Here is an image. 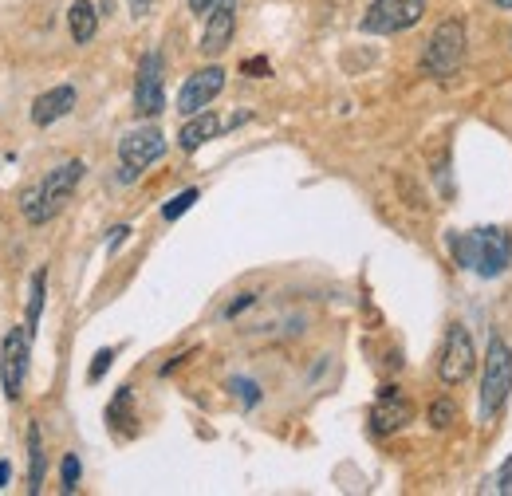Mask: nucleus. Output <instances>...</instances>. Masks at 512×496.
<instances>
[{"instance_id": "a878e982", "label": "nucleus", "mask_w": 512, "mask_h": 496, "mask_svg": "<svg viewBox=\"0 0 512 496\" xmlns=\"http://www.w3.org/2000/svg\"><path fill=\"white\" fill-rule=\"evenodd\" d=\"M241 71H245V75H253V79H260V75H268V60H249Z\"/></svg>"}, {"instance_id": "f8f14e48", "label": "nucleus", "mask_w": 512, "mask_h": 496, "mask_svg": "<svg viewBox=\"0 0 512 496\" xmlns=\"http://www.w3.org/2000/svg\"><path fill=\"white\" fill-rule=\"evenodd\" d=\"M410 418H414L410 398L398 394V386H383V394H379V402H375V410H371V430L379 437H386V434H394V430H402Z\"/></svg>"}, {"instance_id": "393cba45", "label": "nucleus", "mask_w": 512, "mask_h": 496, "mask_svg": "<svg viewBox=\"0 0 512 496\" xmlns=\"http://www.w3.org/2000/svg\"><path fill=\"white\" fill-rule=\"evenodd\" d=\"M127 4H130V16H134V20L150 16V8H154V0H127Z\"/></svg>"}, {"instance_id": "b1692460", "label": "nucleus", "mask_w": 512, "mask_h": 496, "mask_svg": "<svg viewBox=\"0 0 512 496\" xmlns=\"http://www.w3.org/2000/svg\"><path fill=\"white\" fill-rule=\"evenodd\" d=\"M111 359H115V351H111V347H107V351H99V355H95V363H91V374H87V378H91V382H99V378L107 374V367H111Z\"/></svg>"}, {"instance_id": "c756f323", "label": "nucleus", "mask_w": 512, "mask_h": 496, "mask_svg": "<svg viewBox=\"0 0 512 496\" xmlns=\"http://www.w3.org/2000/svg\"><path fill=\"white\" fill-rule=\"evenodd\" d=\"M8 477H12V465H8V461H0V489L8 485Z\"/></svg>"}, {"instance_id": "0eeeda50", "label": "nucleus", "mask_w": 512, "mask_h": 496, "mask_svg": "<svg viewBox=\"0 0 512 496\" xmlns=\"http://www.w3.org/2000/svg\"><path fill=\"white\" fill-rule=\"evenodd\" d=\"M28 355H32V335L28 327H12L0 343V382H4V394L16 402L20 390H24V378H28Z\"/></svg>"}, {"instance_id": "412c9836", "label": "nucleus", "mask_w": 512, "mask_h": 496, "mask_svg": "<svg viewBox=\"0 0 512 496\" xmlns=\"http://www.w3.org/2000/svg\"><path fill=\"white\" fill-rule=\"evenodd\" d=\"M229 390H233L245 406H256V402H260V390H256V382H249V378H233V382H229Z\"/></svg>"}, {"instance_id": "f257e3e1", "label": "nucleus", "mask_w": 512, "mask_h": 496, "mask_svg": "<svg viewBox=\"0 0 512 496\" xmlns=\"http://www.w3.org/2000/svg\"><path fill=\"white\" fill-rule=\"evenodd\" d=\"M449 256H453L457 268L493 280V276H501V272L512 264V237H509V229H469V233H449Z\"/></svg>"}, {"instance_id": "39448f33", "label": "nucleus", "mask_w": 512, "mask_h": 496, "mask_svg": "<svg viewBox=\"0 0 512 496\" xmlns=\"http://www.w3.org/2000/svg\"><path fill=\"white\" fill-rule=\"evenodd\" d=\"M461 63H465V28H461V20H442L422 56V67L438 79H449Z\"/></svg>"}, {"instance_id": "2eb2a0df", "label": "nucleus", "mask_w": 512, "mask_h": 496, "mask_svg": "<svg viewBox=\"0 0 512 496\" xmlns=\"http://www.w3.org/2000/svg\"><path fill=\"white\" fill-rule=\"evenodd\" d=\"M67 28H71V40L75 44H91L95 32H99V8L91 0H75L67 8Z\"/></svg>"}, {"instance_id": "1a4fd4ad", "label": "nucleus", "mask_w": 512, "mask_h": 496, "mask_svg": "<svg viewBox=\"0 0 512 496\" xmlns=\"http://www.w3.org/2000/svg\"><path fill=\"white\" fill-rule=\"evenodd\" d=\"M134 111L142 119H154L166 111V91H162V56L146 52L138 63V79H134Z\"/></svg>"}, {"instance_id": "20e7f679", "label": "nucleus", "mask_w": 512, "mask_h": 496, "mask_svg": "<svg viewBox=\"0 0 512 496\" xmlns=\"http://www.w3.org/2000/svg\"><path fill=\"white\" fill-rule=\"evenodd\" d=\"M166 154V134L158 130V126H138V130H130L123 134V142H119V162H123V182H134L146 166H154L158 158Z\"/></svg>"}, {"instance_id": "6ab92c4d", "label": "nucleus", "mask_w": 512, "mask_h": 496, "mask_svg": "<svg viewBox=\"0 0 512 496\" xmlns=\"http://www.w3.org/2000/svg\"><path fill=\"white\" fill-rule=\"evenodd\" d=\"M481 493H497V496H512V457L481 485Z\"/></svg>"}, {"instance_id": "bb28decb", "label": "nucleus", "mask_w": 512, "mask_h": 496, "mask_svg": "<svg viewBox=\"0 0 512 496\" xmlns=\"http://www.w3.org/2000/svg\"><path fill=\"white\" fill-rule=\"evenodd\" d=\"M256 296H241V300H237V304H229V311H225V315H229V319H233V315H241V311L249 308V304H253Z\"/></svg>"}, {"instance_id": "9d476101", "label": "nucleus", "mask_w": 512, "mask_h": 496, "mask_svg": "<svg viewBox=\"0 0 512 496\" xmlns=\"http://www.w3.org/2000/svg\"><path fill=\"white\" fill-rule=\"evenodd\" d=\"M225 91V71L221 67H201L186 79V87L178 91V111L190 119V115H201L217 95Z\"/></svg>"}, {"instance_id": "6e6552de", "label": "nucleus", "mask_w": 512, "mask_h": 496, "mask_svg": "<svg viewBox=\"0 0 512 496\" xmlns=\"http://www.w3.org/2000/svg\"><path fill=\"white\" fill-rule=\"evenodd\" d=\"M477 367V351H473V339L461 323H453L446 331V347H442V359H438V374L446 386H461Z\"/></svg>"}, {"instance_id": "4be33fe9", "label": "nucleus", "mask_w": 512, "mask_h": 496, "mask_svg": "<svg viewBox=\"0 0 512 496\" xmlns=\"http://www.w3.org/2000/svg\"><path fill=\"white\" fill-rule=\"evenodd\" d=\"M79 489V457L67 453L64 457V493H75Z\"/></svg>"}, {"instance_id": "f3484780", "label": "nucleus", "mask_w": 512, "mask_h": 496, "mask_svg": "<svg viewBox=\"0 0 512 496\" xmlns=\"http://www.w3.org/2000/svg\"><path fill=\"white\" fill-rule=\"evenodd\" d=\"M44 292H48V272H36L32 276V296H28V335H36V323H40V311H44Z\"/></svg>"}, {"instance_id": "7c9ffc66", "label": "nucleus", "mask_w": 512, "mask_h": 496, "mask_svg": "<svg viewBox=\"0 0 512 496\" xmlns=\"http://www.w3.org/2000/svg\"><path fill=\"white\" fill-rule=\"evenodd\" d=\"M493 4H497V8H512V0H493Z\"/></svg>"}, {"instance_id": "f03ea898", "label": "nucleus", "mask_w": 512, "mask_h": 496, "mask_svg": "<svg viewBox=\"0 0 512 496\" xmlns=\"http://www.w3.org/2000/svg\"><path fill=\"white\" fill-rule=\"evenodd\" d=\"M83 170H87V166L75 158V162L56 166L52 174H44L36 186L24 189V193H20V213L28 217V225H44V221H52V217L67 205V197L75 193L79 178H83Z\"/></svg>"}, {"instance_id": "aec40b11", "label": "nucleus", "mask_w": 512, "mask_h": 496, "mask_svg": "<svg viewBox=\"0 0 512 496\" xmlns=\"http://www.w3.org/2000/svg\"><path fill=\"white\" fill-rule=\"evenodd\" d=\"M197 197H201L197 189H186V193H178V197H174V201H170V205L162 209V217H166V221H178V217H182V213L190 209V205L197 201Z\"/></svg>"}, {"instance_id": "4468645a", "label": "nucleus", "mask_w": 512, "mask_h": 496, "mask_svg": "<svg viewBox=\"0 0 512 496\" xmlns=\"http://www.w3.org/2000/svg\"><path fill=\"white\" fill-rule=\"evenodd\" d=\"M221 134V119L213 115V111H201V115H190V123L182 126V134H178V146L193 154L197 146H205L209 138H217Z\"/></svg>"}, {"instance_id": "a211bd4d", "label": "nucleus", "mask_w": 512, "mask_h": 496, "mask_svg": "<svg viewBox=\"0 0 512 496\" xmlns=\"http://www.w3.org/2000/svg\"><path fill=\"white\" fill-rule=\"evenodd\" d=\"M130 406H134V394H130V386H123V390L115 394V402L107 406V422H111V430H123L127 422H134Z\"/></svg>"}, {"instance_id": "423d86ee", "label": "nucleus", "mask_w": 512, "mask_h": 496, "mask_svg": "<svg viewBox=\"0 0 512 496\" xmlns=\"http://www.w3.org/2000/svg\"><path fill=\"white\" fill-rule=\"evenodd\" d=\"M422 12H426V0H375L363 16V32H371V36L406 32L422 20Z\"/></svg>"}, {"instance_id": "9b49d317", "label": "nucleus", "mask_w": 512, "mask_h": 496, "mask_svg": "<svg viewBox=\"0 0 512 496\" xmlns=\"http://www.w3.org/2000/svg\"><path fill=\"white\" fill-rule=\"evenodd\" d=\"M233 32H237V0H213V8L205 12L201 52L205 56H221L233 44Z\"/></svg>"}, {"instance_id": "cd10ccee", "label": "nucleus", "mask_w": 512, "mask_h": 496, "mask_svg": "<svg viewBox=\"0 0 512 496\" xmlns=\"http://www.w3.org/2000/svg\"><path fill=\"white\" fill-rule=\"evenodd\" d=\"M127 233H130L127 225H119V229H115V237H111V245H107V248H119L123 241H127Z\"/></svg>"}, {"instance_id": "c85d7f7f", "label": "nucleus", "mask_w": 512, "mask_h": 496, "mask_svg": "<svg viewBox=\"0 0 512 496\" xmlns=\"http://www.w3.org/2000/svg\"><path fill=\"white\" fill-rule=\"evenodd\" d=\"M190 8L201 16V12H209V8H213V0H190Z\"/></svg>"}, {"instance_id": "dca6fc26", "label": "nucleus", "mask_w": 512, "mask_h": 496, "mask_svg": "<svg viewBox=\"0 0 512 496\" xmlns=\"http://www.w3.org/2000/svg\"><path fill=\"white\" fill-rule=\"evenodd\" d=\"M44 473H48V453H44V437L40 426H28V493L36 496L44 489Z\"/></svg>"}, {"instance_id": "ddd939ff", "label": "nucleus", "mask_w": 512, "mask_h": 496, "mask_svg": "<svg viewBox=\"0 0 512 496\" xmlns=\"http://www.w3.org/2000/svg\"><path fill=\"white\" fill-rule=\"evenodd\" d=\"M71 107H75V87H71V83H60V87L44 91V95L32 103V123H36V126L60 123Z\"/></svg>"}, {"instance_id": "5701e85b", "label": "nucleus", "mask_w": 512, "mask_h": 496, "mask_svg": "<svg viewBox=\"0 0 512 496\" xmlns=\"http://www.w3.org/2000/svg\"><path fill=\"white\" fill-rule=\"evenodd\" d=\"M430 422H434L438 430H446L449 422H453V402H434V406H430Z\"/></svg>"}, {"instance_id": "7ed1b4c3", "label": "nucleus", "mask_w": 512, "mask_h": 496, "mask_svg": "<svg viewBox=\"0 0 512 496\" xmlns=\"http://www.w3.org/2000/svg\"><path fill=\"white\" fill-rule=\"evenodd\" d=\"M512 390V351L501 335L489 339L485 355V374H481V418H493Z\"/></svg>"}]
</instances>
